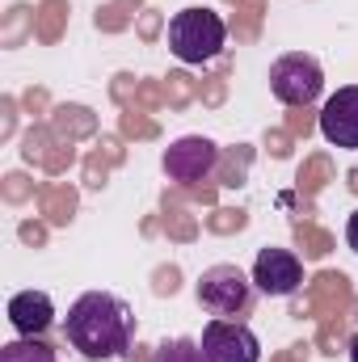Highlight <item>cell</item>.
Masks as SVG:
<instances>
[{
	"label": "cell",
	"instance_id": "6da1fadb",
	"mask_svg": "<svg viewBox=\"0 0 358 362\" xmlns=\"http://www.w3.org/2000/svg\"><path fill=\"white\" fill-rule=\"evenodd\" d=\"M64 337H68V346H72L81 358H89V362L122 358V354L131 350V337H135V312H131L118 295L85 291V295L68 308Z\"/></svg>",
	"mask_w": 358,
	"mask_h": 362
},
{
	"label": "cell",
	"instance_id": "7a4b0ae2",
	"mask_svg": "<svg viewBox=\"0 0 358 362\" xmlns=\"http://www.w3.org/2000/svg\"><path fill=\"white\" fill-rule=\"evenodd\" d=\"M228 47V25L215 8H181L169 21V51L181 64H211Z\"/></svg>",
	"mask_w": 358,
	"mask_h": 362
},
{
	"label": "cell",
	"instance_id": "3957f363",
	"mask_svg": "<svg viewBox=\"0 0 358 362\" xmlns=\"http://www.w3.org/2000/svg\"><path fill=\"white\" fill-rule=\"evenodd\" d=\"M253 278L241 270V266H211V270H202L198 278V303L211 312V316H224V320H241V316H249V308H253Z\"/></svg>",
	"mask_w": 358,
	"mask_h": 362
},
{
	"label": "cell",
	"instance_id": "277c9868",
	"mask_svg": "<svg viewBox=\"0 0 358 362\" xmlns=\"http://www.w3.org/2000/svg\"><path fill=\"white\" fill-rule=\"evenodd\" d=\"M270 89L282 105H312L325 89V72H321V64L312 55L291 51V55L270 64Z\"/></svg>",
	"mask_w": 358,
	"mask_h": 362
},
{
	"label": "cell",
	"instance_id": "5b68a950",
	"mask_svg": "<svg viewBox=\"0 0 358 362\" xmlns=\"http://www.w3.org/2000/svg\"><path fill=\"white\" fill-rule=\"evenodd\" d=\"M198 346L207 362H262V341L245 320H224V316L207 320Z\"/></svg>",
	"mask_w": 358,
	"mask_h": 362
},
{
	"label": "cell",
	"instance_id": "8992f818",
	"mask_svg": "<svg viewBox=\"0 0 358 362\" xmlns=\"http://www.w3.org/2000/svg\"><path fill=\"white\" fill-rule=\"evenodd\" d=\"M215 160H219V148H215L211 139L185 135L178 144H169V152H165V173H169V181H178V185H198V181L211 177Z\"/></svg>",
	"mask_w": 358,
	"mask_h": 362
},
{
	"label": "cell",
	"instance_id": "52a82bcc",
	"mask_svg": "<svg viewBox=\"0 0 358 362\" xmlns=\"http://www.w3.org/2000/svg\"><path fill=\"white\" fill-rule=\"evenodd\" d=\"M304 282V266L291 249H262L258 262H253V286L270 295V299H282V295H295Z\"/></svg>",
	"mask_w": 358,
	"mask_h": 362
},
{
	"label": "cell",
	"instance_id": "ba28073f",
	"mask_svg": "<svg viewBox=\"0 0 358 362\" xmlns=\"http://www.w3.org/2000/svg\"><path fill=\"white\" fill-rule=\"evenodd\" d=\"M321 135L333 148H350L358 152V85L337 89L321 105Z\"/></svg>",
	"mask_w": 358,
	"mask_h": 362
},
{
	"label": "cell",
	"instance_id": "9c48e42d",
	"mask_svg": "<svg viewBox=\"0 0 358 362\" xmlns=\"http://www.w3.org/2000/svg\"><path fill=\"white\" fill-rule=\"evenodd\" d=\"M8 320L21 337H42L55 325V303L47 291H21L8 299Z\"/></svg>",
	"mask_w": 358,
	"mask_h": 362
},
{
	"label": "cell",
	"instance_id": "30bf717a",
	"mask_svg": "<svg viewBox=\"0 0 358 362\" xmlns=\"http://www.w3.org/2000/svg\"><path fill=\"white\" fill-rule=\"evenodd\" d=\"M0 362H59L51 346H42L38 337H21V341H8L0 350Z\"/></svg>",
	"mask_w": 358,
	"mask_h": 362
},
{
	"label": "cell",
	"instance_id": "8fae6325",
	"mask_svg": "<svg viewBox=\"0 0 358 362\" xmlns=\"http://www.w3.org/2000/svg\"><path fill=\"white\" fill-rule=\"evenodd\" d=\"M152 362H207V354H202L198 341H190V337H173V341H161V346H156Z\"/></svg>",
	"mask_w": 358,
	"mask_h": 362
},
{
	"label": "cell",
	"instance_id": "7c38bea8",
	"mask_svg": "<svg viewBox=\"0 0 358 362\" xmlns=\"http://www.w3.org/2000/svg\"><path fill=\"white\" fill-rule=\"evenodd\" d=\"M346 240H350V249L358 253V211L350 215V219H346Z\"/></svg>",
	"mask_w": 358,
	"mask_h": 362
},
{
	"label": "cell",
	"instance_id": "4fadbf2b",
	"mask_svg": "<svg viewBox=\"0 0 358 362\" xmlns=\"http://www.w3.org/2000/svg\"><path fill=\"white\" fill-rule=\"evenodd\" d=\"M350 362H358V337H350Z\"/></svg>",
	"mask_w": 358,
	"mask_h": 362
}]
</instances>
